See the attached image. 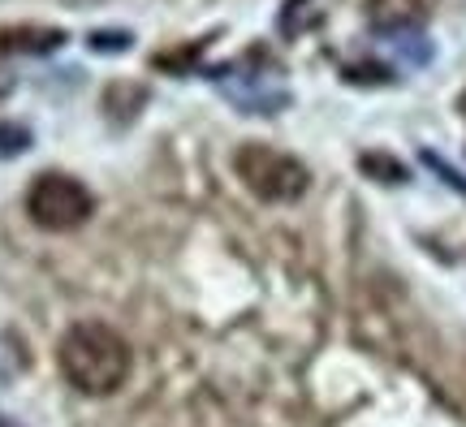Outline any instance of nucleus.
<instances>
[{"instance_id":"1","label":"nucleus","mask_w":466,"mask_h":427,"mask_svg":"<svg viewBox=\"0 0 466 427\" xmlns=\"http://www.w3.org/2000/svg\"><path fill=\"white\" fill-rule=\"evenodd\" d=\"M61 376L86 397H108L130 380V345L108 324H74L56 345Z\"/></svg>"},{"instance_id":"2","label":"nucleus","mask_w":466,"mask_h":427,"mask_svg":"<svg viewBox=\"0 0 466 427\" xmlns=\"http://www.w3.org/2000/svg\"><path fill=\"white\" fill-rule=\"evenodd\" d=\"M233 168L247 181L250 195L268 198V203H294L307 195V181H311L302 160H294L289 151L268 147V143H242L233 156Z\"/></svg>"},{"instance_id":"3","label":"nucleus","mask_w":466,"mask_h":427,"mask_svg":"<svg viewBox=\"0 0 466 427\" xmlns=\"http://www.w3.org/2000/svg\"><path fill=\"white\" fill-rule=\"evenodd\" d=\"M96 212V198L78 178L69 173H39L26 190V216H31L39 229L52 233H69L86 225Z\"/></svg>"},{"instance_id":"4","label":"nucleus","mask_w":466,"mask_h":427,"mask_svg":"<svg viewBox=\"0 0 466 427\" xmlns=\"http://www.w3.org/2000/svg\"><path fill=\"white\" fill-rule=\"evenodd\" d=\"M56 44H66V31H0V52H52Z\"/></svg>"},{"instance_id":"5","label":"nucleus","mask_w":466,"mask_h":427,"mask_svg":"<svg viewBox=\"0 0 466 427\" xmlns=\"http://www.w3.org/2000/svg\"><path fill=\"white\" fill-rule=\"evenodd\" d=\"M0 427H14V423H9V419H0Z\"/></svg>"}]
</instances>
